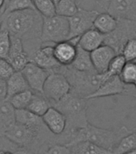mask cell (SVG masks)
I'll use <instances>...</instances> for the list:
<instances>
[{
	"label": "cell",
	"instance_id": "74e56055",
	"mask_svg": "<svg viewBox=\"0 0 136 154\" xmlns=\"http://www.w3.org/2000/svg\"><path fill=\"white\" fill-rule=\"evenodd\" d=\"M14 154H33V152L30 151L29 149H26V148H23V147H19L17 148L14 152Z\"/></svg>",
	"mask_w": 136,
	"mask_h": 154
},
{
	"label": "cell",
	"instance_id": "8fae6325",
	"mask_svg": "<svg viewBox=\"0 0 136 154\" xmlns=\"http://www.w3.org/2000/svg\"><path fill=\"white\" fill-rule=\"evenodd\" d=\"M30 88L35 93L43 94V87L50 72L33 62L27 63L21 71Z\"/></svg>",
	"mask_w": 136,
	"mask_h": 154
},
{
	"label": "cell",
	"instance_id": "bcb514c9",
	"mask_svg": "<svg viewBox=\"0 0 136 154\" xmlns=\"http://www.w3.org/2000/svg\"><path fill=\"white\" fill-rule=\"evenodd\" d=\"M133 131H134V132H135V133H136V128H135V129H134V130H133Z\"/></svg>",
	"mask_w": 136,
	"mask_h": 154
},
{
	"label": "cell",
	"instance_id": "ee69618b",
	"mask_svg": "<svg viewBox=\"0 0 136 154\" xmlns=\"http://www.w3.org/2000/svg\"><path fill=\"white\" fill-rule=\"evenodd\" d=\"M60 1H61V0H53V2H55V5H57L58 3H59V2H60Z\"/></svg>",
	"mask_w": 136,
	"mask_h": 154
},
{
	"label": "cell",
	"instance_id": "603a6c76",
	"mask_svg": "<svg viewBox=\"0 0 136 154\" xmlns=\"http://www.w3.org/2000/svg\"><path fill=\"white\" fill-rule=\"evenodd\" d=\"M50 107H52L51 102L47 98H46L43 94L34 92L33 97L26 109L36 115L43 116Z\"/></svg>",
	"mask_w": 136,
	"mask_h": 154
},
{
	"label": "cell",
	"instance_id": "7c38bea8",
	"mask_svg": "<svg viewBox=\"0 0 136 154\" xmlns=\"http://www.w3.org/2000/svg\"><path fill=\"white\" fill-rule=\"evenodd\" d=\"M7 60L13 66L15 71H22L27 63L31 62L24 48L23 43L19 38L11 35V45Z\"/></svg>",
	"mask_w": 136,
	"mask_h": 154
},
{
	"label": "cell",
	"instance_id": "ab89813d",
	"mask_svg": "<svg viewBox=\"0 0 136 154\" xmlns=\"http://www.w3.org/2000/svg\"><path fill=\"white\" fill-rule=\"evenodd\" d=\"M0 154H14L13 152L9 150H0Z\"/></svg>",
	"mask_w": 136,
	"mask_h": 154
},
{
	"label": "cell",
	"instance_id": "d6986e66",
	"mask_svg": "<svg viewBox=\"0 0 136 154\" xmlns=\"http://www.w3.org/2000/svg\"><path fill=\"white\" fill-rule=\"evenodd\" d=\"M7 99L11 98L15 94L31 89L21 71H15L11 76L7 79Z\"/></svg>",
	"mask_w": 136,
	"mask_h": 154
},
{
	"label": "cell",
	"instance_id": "3957f363",
	"mask_svg": "<svg viewBox=\"0 0 136 154\" xmlns=\"http://www.w3.org/2000/svg\"><path fill=\"white\" fill-rule=\"evenodd\" d=\"M57 72L67 77L71 84V93L87 100L106 82L103 74L96 71H78L71 66H62Z\"/></svg>",
	"mask_w": 136,
	"mask_h": 154
},
{
	"label": "cell",
	"instance_id": "e0dca14e",
	"mask_svg": "<svg viewBox=\"0 0 136 154\" xmlns=\"http://www.w3.org/2000/svg\"><path fill=\"white\" fill-rule=\"evenodd\" d=\"M15 112L16 109L9 100H0V137H3L5 132L16 122Z\"/></svg>",
	"mask_w": 136,
	"mask_h": 154
},
{
	"label": "cell",
	"instance_id": "ffe728a7",
	"mask_svg": "<svg viewBox=\"0 0 136 154\" xmlns=\"http://www.w3.org/2000/svg\"><path fill=\"white\" fill-rule=\"evenodd\" d=\"M118 26V19L108 12H100L94 22V28L103 35L115 31Z\"/></svg>",
	"mask_w": 136,
	"mask_h": 154
},
{
	"label": "cell",
	"instance_id": "7bdbcfd3",
	"mask_svg": "<svg viewBox=\"0 0 136 154\" xmlns=\"http://www.w3.org/2000/svg\"><path fill=\"white\" fill-rule=\"evenodd\" d=\"M2 30V19H0V31Z\"/></svg>",
	"mask_w": 136,
	"mask_h": 154
},
{
	"label": "cell",
	"instance_id": "2e32d148",
	"mask_svg": "<svg viewBox=\"0 0 136 154\" xmlns=\"http://www.w3.org/2000/svg\"><path fill=\"white\" fill-rule=\"evenodd\" d=\"M78 45L71 40H65L54 45V55L58 62L62 66H70L77 55Z\"/></svg>",
	"mask_w": 136,
	"mask_h": 154
},
{
	"label": "cell",
	"instance_id": "4dcf8cb0",
	"mask_svg": "<svg viewBox=\"0 0 136 154\" xmlns=\"http://www.w3.org/2000/svg\"><path fill=\"white\" fill-rule=\"evenodd\" d=\"M119 77L125 84L134 85L136 81V62L126 63Z\"/></svg>",
	"mask_w": 136,
	"mask_h": 154
},
{
	"label": "cell",
	"instance_id": "8992f818",
	"mask_svg": "<svg viewBox=\"0 0 136 154\" xmlns=\"http://www.w3.org/2000/svg\"><path fill=\"white\" fill-rule=\"evenodd\" d=\"M136 36V21L118 19V26L115 31L105 35L104 44L111 47L117 55L122 53L125 43Z\"/></svg>",
	"mask_w": 136,
	"mask_h": 154
},
{
	"label": "cell",
	"instance_id": "f6af8a7d",
	"mask_svg": "<svg viewBox=\"0 0 136 154\" xmlns=\"http://www.w3.org/2000/svg\"><path fill=\"white\" fill-rule=\"evenodd\" d=\"M134 88H135V89H136V81H135V83L134 84Z\"/></svg>",
	"mask_w": 136,
	"mask_h": 154
},
{
	"label": "cell",
	"instance_id": "83f0119b",
	"mask_svg": "<svg viewBox=\"0 0 136 154\" xmlns=\"http://www.w3.org/2000/svg\"><path fill=\"white\" fill-rule=\"evenodd\" d=\"M34 91L31 89L26 90V91H22L18 94H15L11 98L7 99L9 100L12 106L14 107V109L19 110V109H26L28 107L29 103L31 102V99L33 97Z\"/></svg>",
	"mask_w": 136,
	"mask_h": 154
},
{
	"label": "cell",
	"instance_id": "ba28073f",
	"mask_svg": "<svg viewBox=\"0 0 136 154\" xmlns=\"http://www.w3.org/2000/svg\"><path fill=\"white\" fill-rule=\"evenodd\" d=\"M99 13L95 10H86L80 7L76 14L68 18L70 23L68 39L81 36L86 31L94 28V22Z\"/></svg>",
	"mask_w": 136,
	"mask_h": 154
},
{
	"label": "cell",
	"instance_id": "d590c367",
	"mask_svg": "<svg viewBox=\"0 0 136 154\" xmlns=\"http://www.w3.org/2000/svg\"><path fill=\"white\" fill-rule=\"evenodd\" d=\"M7 80L2 78H0V100L7 99Z\"/></svg>",
	"mask_w": 136,
	"mask_h": 154
},
{
	"label": "cell",
	"instance_id": "836d02e7",
	"mask_svg": "<svg viewBox=\"0 0 136 154\" xmlns=\"http://www.w3.org/2000/svg\"><path fill=\"white\" fill-rule=\"evenodd\" d=\"M43 154H71V151L66 144L55 143L50 144Z\"/></svg>",
	"mask_w": 136,
	"mask_h": 154
},
{
	"label": "cell",
	"instance_id": "44dd1931",
	"mask_svg": "<svg viewBox=\"0 0 136 154\" xmlns=\"http://www.w3.org/2000/svg\"><path fill=\"white\" fill-rule=\"evenodd\" d=\"M68 147L71 148V154H113L111 151L87 140L79 142Z\"/></svg>",
	"mask_w": 136,
	"mask_h": 154
},
{
	"label": "cell",
	"instance_id": "4316f807",
	"mask_svg": "<svg viewBox=\"0 0 136 154\" xmlns=\"http://www.w3.org/2000/svg\"><path fill=\"white\" fill-rule=\"evenodd\" d=\"M127 62V60L125 59V57L122 54L115 55L114 59L111 60V62L110 63V65H109L107 72L102 73L106 81L110 79L111 77L119 75Z\"/></svg>",
	"mask_w": 136,
	"mask_h": 154
},
{
	"label": "cell",
	"instance_id": "484cf974",
	"mask_svg": "<svg viewBox=\"0 0 136 154\" xmlns=\"http://www.w3.org/2000/svg\"><path fill=\"white\" fill-rule=\"evenodd\" d=\"M79 8L78 0H61L56 5V14L70 18L76 14Z\"/></svg>",
	"mask_w": 136,
	"mask_h": 154
},
{
	"label": "cell",
	"instance_id": "b9f144b4",
	"mask_svg": "<svg viewBox=\"0 0 136 154\" xmlns=\"http://www.w3.org/2000/svg\"><path fill=\"white\" fill-rule=\"evenodd\" d=\"M10 0H4V7H3V11H2V14H3V12H4V10H5V7H6V5L8 3V2H9ZM2 17V16H1Z\"/></svg>",
	"mask_w": 136,
	"mask_h": 154
},
{
	"label": "cell",
	"instance_id": "5b68a950",
	"mask_svg": "<svg viewBox=\"0 0 136 154\" xmlns=\"http://www.w3.org/2000/svg\"><path fill=\"white\" fill-rule=\"evenodd\" d=\"M70 34L69 19L67 17L55 14L52 17H43L41 42L58 43L67 40Z\"/></svg>",
	"mask_w": 136,
	"mask_h": 154
},
{
	"label": "cell",
	"instance_id": "f35d334b",
	"mask_svg": "<svg viewBox=\"0 0 136 154\" xmlns=\"http://www.w3.org/2000/svg\"><path fill=\"white\" fill-rule=\"evenodd\" d=\"M3 7H4V0H0V18L2 14Z\"/></svg>",
	"mask_w": 136,
	"mask_h": 154
},
{
	"label": "cell",
	"instance_id": "e575fe53",
	"mask_svg": "<svg viewBox=\"0 0 136 154\" xmlns=\"http://www.w3.org/2000/svg\"><path fill=\"white\" fill-rule=\"evenodd\" d=\"M14 72L15 70L13 66L7 60L0 59V78L7 80Z\"/></svg>",
	"mask_w": 136,
	"mask_h": 154
},
{
	"label": "cell",
	"instance_id": "1f68e13d",
	"mask_svg": "<svg viewBox=\"0 0 136 154\" xmlns=\"http://www.w3.org/2000/svg\"><path fill=\"white\" fill-rule=\"evenodd\" d=\"M11 45V35L7 30L0 31V59L7 60Z\"/></svg>",
	"mask_w": 136,
	"mask_h": 154
},
{
	"label": "cell",
	"instance_id": "277c9868",
	"mask_svg": "<svg viewBox=\"0 0 136 154\" xmlns=\"http://www.w3.org/2000/svg\"><path fill=\"white\" fill-rule=\"evenodd\" d=\"M87 100V99L82 98L70 92L53 104V107L62 112L67 118V127L62 135L71 133L88 125L86 117Z\"/></svg>",
	"mask_w": 136,
	"mask_h": 154
},
{
	"label": "cell",
	"instance_id": "6da1fadb",
	"mask_svg": "<svg viewBox=\"0 0 136 154\" xmlns=\"http://www.w3.org/2000/svg\"><path fill=\"white\" fill-rule=\"evenodd\" d=\"M2 30L19 38L23 43L41 40L43 16L36 9H26L2 16Z\"/></svg>",
	"mask_w": 136,
	"mask_h": 154
},
{
	"label": "cell",
	"instance_id": "52a82bcc",
	"mask_svg": "<svg viewBox=\"0 0 136 154\" xmlns=\"http://www.w3.org/2000/svg\"><path fill=\"white\" fill-rule=\"evenodd\" d=\"M71 92V84L67 77L60 72H50L43 87V95L52 105Z\"/></svg>",
	"mask_w": 136,
	"mask_h": 154
},
{
	"label": "cell",
	"instance_id": "d4e9b609",
	"mask_svg": "<svg viewBox=\"0 0 136 154\" xmlns=\"http://www.w3.org/2000/svg\"><path fill=\"white\" fill-rule=\"evenodd\" d=\"M134 149H136V133L131 131L120 140L112 152L113 154H123Z\"/></svg>",
	"mask_w": 136,
	"mask_h": 154
},
{
	"label": "cell",
	"instance_id": "30bf717a",
	"mask_svg": "<svg viewBox=\"0 0 136 154\" xmlns=\"http://www.w3.org/2000/svg\"><path fill=\"white\" fill-rule=\"evenodd\" d=\"M55 45V44H54ZM54 45L45 43L37 48L30 56L31 62L50 72H57L62 65L58 62L54 55Z\"/></svg>",
	"mask_w": 136,
	"mask_h": 154
},
{
	"label": "cell",
	"instance_id": "4fadbf2b",
	"mask_svg": "<svg viewBox=\"0 0 136 154\" xmlns=\"http://www.w3.org/2000/svg\"><path fill=\"white\" fill-rule=\"evenodd\" d=\"M117 55L111 47L103 44L91 52L94 68L98 73H104L108 69L110 63Z\"/></svg>",
	"mask_w": 136,
	"mask_h": 154
},
{
	"label": "cell",
	"instance_id": "d6a6232c",
	"mask_svg": "<svg viewBox=\"0 0 136 154\" xmlns=\"http://www.w3.org/2000/svg\"><path fill=\"white\" fill-rule=\"evenodd\" d=\"M127 62H136V36L125 43L121 53Z\"/></svg>",
	"mask_w": 136,
	"mask_h": 154
},
{
	"label": "cell",
	"instance_id": "9c48e42d",
	"mask_svg": "<svg viewBox=\"0 0 136 154\" xmlns=\"http://www.w3.org/2000/svg\"><path fill=\"white\" fill-rule=\"evenodd\" d=\"M131 85H127L120 79L119 75H115L103 83L97 91L88 97L90 99L101 98L107 96H117V95H126V96H133L136 97V95L132 93L131 89L129 87Z\"/></svg>",
	"mask_w": 136,
	"mask_h": 154
},
{
	"label": "cell",
	"instance_id": "60d3db41",
	"mask_svg": "<svg viewBox=\"0 0 136 154\" xmlns=\"http://www.w3.org/2000/svg\"><path fill=\"white\" fill-rule=\"evenodd\" d=\"M123 154H136V149L134 150H132V151H130V152H125Z\"/></svg>",
	"mask_w": 136,
	"mask_h": 154
},
{
	"label": "cell",
	"instance_id": "f1b7e54d",
	"mask_svg": "<svg viewBox=\"0 0 136 154\" xmlns=\"http://www.w3.org/2000/svg\"><path fill=\"white\" fill-rule=\"evenodd\" d=\"M26 9H35L33 0H10L5 7L4 12L2 16Z\"/></svg>",
	"mask_w": 136,
	"mask_h": 154
},
{
	"label": "cell",
	"instance_id": "9a60e30c",
	"mask_svg": "<svg viewBox=\"0 0 136 154\" xmlns=\"http://www.w3.org/2000/svg\"><path fill=\"white\" fill-rule=\"evenodd\" d=\"M47 128L55 136H60L67 127V118L62 112L55 107H50L42 116Z\"/></svg>",
	"mask_w": 136,
	"mask_h": 154
},
{
	"label": "cell",
	"instance_id": "7a4b0ae2",
	"mask_svg": "<svg viewBox=\"0 0 136 154\" xmlns=\"http://www.w3.org/2000/svg\"><path fill=\"white\" fill-rule=\"evenodd\" d=\"M131 132V131L126 126L115 130L102 128L88 124L86 127L79 128L71 133L57 136V143L71 146L79 142L87 140L112 152L120 140Z\"/></svg>",
	"mask_w": 136,
	"mask_h": 154
},
{
	"label": "cell",
	"instance_id": "ac0fdd59",
	"mask_svg": "<svg viewBox=\"0 0 136 154\" xmlns=\"http://www.w3.org/2000/svg\"><path fill=\"white\" fill-rule=\"evenodd\" d=\"M104 38L105 35L92 28L80 36L79 46L86 51L91 52L104 44Z\"/></svg>",
	"mask_w": 136,
	"mask_h": 154
},
{
	"label": "cell",
	"instance_id": "f546056e",
	"mask_svg": "<svg viewBox=\"0 0 136 154\" xmlns=\"http://www.w3.org/2000/svg\"><path fill=\"white\" fill-rule=\"evenodd\" d=\"M35 9L43 17H52L56 14V5L53 0H33Z\"/></svg>",
	"mask_w": 136,
	"mask_h": 154
},
{
	"label": "cell",
	"instance_id": "cb8c5ba5",
	"mask_svg": "<svg viewBox=\"0 0 136 154\" xmlns=\"http://www.w3.org/2000/svg\"><path fill=\"white\" fill-rule=\"evenodd\" d=\"M16 122L30 127H40L44 125L42 116L33 113L28 109H19L15 112Z\"/></svg>",
	"mask_w": 136,
	"mask_h": 154
},
{
	"label": "cell",
	"instance_id": "8d00e7d4",
	"mask_svg": "<svg viewBox=\"0 0 136 154\" xmlns=\"http://www.w3.org/2000/svg\"><path fill=\"white\" fill-rule=\"evenodd\" d=\"M97 6H98L99 8L104 11L105 12H107L109 6L110 4L111 0H94Z\"/></svg>",
	"mask_w": 136,
	"mask_h": 154
},
{
	"label": "cell",
	"instance_id": "5bb4252c",
	"mask_svg": "<svg viewBox=\"0 0 136 154\" xmlns=\"http://www.w3.org/2000/svg\"><path fill=\"white\" fill-rule=\"evenodd\" d=\"M107 12L117 19L136 21V0H111Z\"/></svg>",
	"mask_w": 136,
	"mask_h": 154
},
{
	"label": "cell",
	"instance_id": "7dc6e473",
	"mask_svg": "<svg viewBox=\"0 0 136 154\" xmlns=\"http://www.w3.org/2000/svg\"><path fill=\"white\" fill-rule=\"evenodd\" d=\"M33 154H35V153H33Z\"/></svg>",
	"mask_w": 136,
	"mask_h": 154
},
{
	"label": "cell",
	"instance_id": "7402d4cb",
	"mask_svg": "<svg viewBox=\"0 0 136 154\" xmlns=\"http://www.w3.org/2000/svg\"><path fill=\"white\" fill-rule=\"evenodd\" d=\"M71 67L78 71H95L91 61V52L86 51L78 45L77 55Z\"/></svg>",
	"mask_w": 136,
	"mask_h": 154
}]
</instances>
